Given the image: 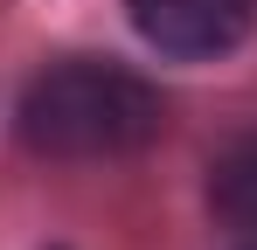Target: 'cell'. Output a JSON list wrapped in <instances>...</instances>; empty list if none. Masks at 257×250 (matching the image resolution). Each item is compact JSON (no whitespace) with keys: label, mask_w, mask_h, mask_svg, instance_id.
I'll return each instance as SVG.
<instances>
[{"label":"cell","mask_w":257,"mask_h":250,"mask_svg":"<svg viewBox=\"0 0 257 250\" xmlns=\"http://www.w3.org/2000/svg\"><path fill=\"white\" fill-rule=\"evenodd\" d=\"M167 125V97L118 63H56L21 97V139L49 160H118L153 146Z\"/></svg>","instance_id":"1"},{"label":"cell","mask_w":257,"mask_h":250,"mask_svg":"<svg viewBox=\"0 0 257 250\" xmlns=\"http://www.w3.org/2000/svg\"><path fill=\"white\" fill-rule=\"evenodd\" d=\"M132 28L167 56H222L250 35L257 0H125Z\"/></svg>","instance_id":"2"},{"label":"cell","mask_w":257,"mask_h":250,"mask_svg":"<svg viewBox=\"0 0 257 250\" xmlns=\"http://www.w3.org/2000/svg\"><path fill=\"white\" fill-rule=\"evenodd\" d=\"M209 208L229 229H257V132L229 139L209 167Z\"/></svg>","instance_id":"3"}]
</instances>
